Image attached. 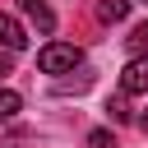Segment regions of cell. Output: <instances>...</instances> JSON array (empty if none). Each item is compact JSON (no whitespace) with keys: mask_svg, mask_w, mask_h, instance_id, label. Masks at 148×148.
Here are the masks:
<instances>
[{"mask_svg":"<svg viewBox=\"0 0 148 148\" xmlns=\"http://www.w3.org/2000/svg\"><path fill=\"white\" fill-rule=\"evenodd\" d=\"M106 111H111V120H116V125H125V120H130V111H125V102H111Z\"/></svg>","mask_w":148,"mask_h":148,"instance_id":"obj_9","label":"cell"},{"mask_svg":"<svg viewBox=\"0 0 148 148\" xmlns=\"http://www.w3.org/2000/svg\"><path fill=\"white\" fill-rule=\"evenodd\" d=\"M125 42H130V51H134V56H148V23H139Z\"/></svg>","mask_w":148,"mask_h":148,"instance_id":"obj_7","label":"cell"},{"mask_svg":"<svg viewBox=\"0 0 148 148\" xmlns=\"http://www.w3.org/2000/svg\"><path fill=\"white\" fill-rule=\"evenodd\" d=\"M79 65H83V51L69 46V42H51V46L37 51V69L42 74H74Z\"/></svg>","mask_w":148,"mask_h":148,"instance_id":"obj_1","label":"cell"},{"mask_svg":"<svg viewBox=\"0 0 148 148\" xmlns=\"http://www.w3.org/2000/svg\"><path fill=\"white\" fill-rule=\"evenodd\" d=\"M18 106H23V97H18L14 88H0V120H14Z\"/></svg>","mask_w":148,"mask_h":148,"instance_id":"obj_6","label":"cell"},{"mask_svg":"<svg viewBox=\"0 0 148 148\" xmlns=\"http://www.w3.org/2000/svg\"><path fill=\"white\" fill-rule=\"evenodd\" d=\"M88 148H116V143H111L106 130H92V134H88Z\"/></svg>","mask_w":148,"mask_h":148,"instance_id":"obj_8","label":"cell"},{"mask_svg":"<svg viewBox=\"0 0 148 148\" xmlns=\"http://www.w3.org/2000/svg\"><path fill=\"white\" fill-rule=\"evenodd\" d=\"M18 5H23V14H28L42 32H51V28H56V14L46 9V0H18Z\"/></svg>","mask_w":148,"mask_h":148,"instance_id":"obj_4","label":"cell"},{"mask_svg":"<svg viewBox=\"0 0 148 148\" xmlns=\"http://www.w3.org/2000/svg\"><path fill=\"white\" fill-rule=\"evenodd\" d=\"M139 130H143V134H148V111H143V116H139Z\"/></svg>","mask_w":148,"mask_h":148,"instance_id":"obj_11","label":"cell"},{"mask_svg":"<svg viewBox=\"0 0 148 148\" xmlns=\"http://www.w3.org/2000/svg\"><path fill=\"white\" fill-rule=\"evenodd\" d=\"M0 74H9V51H0Z\"/></svg>","mask_w":148,"mask_h":148,"instance_id":"obj_10","label":"cell"},{"mask_svg":"<svg viewBox=\"0 0 148 148\" xmlns=\"http://www.w3.org/2000/svg\"><path fill=\"white\" fill-rule=\"evenodd\" d=\"M28 46V32H23V23L14 18V14H0V51H23Z\"/></svg>","mask_w":148,"mask_h":148,"instance_id":"obj_3","label":"cell"},{"mask_svg":"<svg viewBox=\"0 0 148 148\" xmlns=\"http://www.w3.org/2000/svg\"><path fill=\"white\" fill-rule=\"evenodd\" d=\"M120 92H125V97H143V92H148V56H134V60L120 69Z\"/></svg>","mask_w":148,"mask_h":148,"instance_id":"obj_2","label":"cell"},{"mask_svg":"<svg viewBox=\"0 0 148 148\" xmlns=\"http://www.w3.org/2000/svg\"><path fill=\"white\" fill-rule=\"evenodd\" d=\"M130 14V0H97V18L102 23H120Z\"/></svg>","mask_w":148,"mask_h":148,"instance_id":"obj_5","label":"cell"}]
</instances>
